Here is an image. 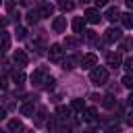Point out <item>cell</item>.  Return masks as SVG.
I'll list each match as a JSON object with an SVG mask.
<instances>
[{
  "instance_id": "obj_1",
  "label": "cell",
  "mask_w": 133,
  "mask_h": 133,
  "mask_svg": "<svg viewBox=\"0 0 133 133\" xmlns=\"http://www.w3.org/2000/svg\"><path fill=\"white\" fill-rule=\"evenodd\" d=\"M89 79H91V83H96V85H104V83L108 81V71H106L104 66H94V69L89 71Z\"/></svg>"
},
{
  "instance_id": "obj_2",
  "label": "cell",
  "mask_w": 133,
  "mask_h": 133,
  "mask_svg": "<svg viewBox=\"0 0 133 133\" xmlns=\"http://www.w3.org/2000/svg\"><path fill=\"white\" fill-rule=\"evenodd\" d=\"M46 77H48V69L46 66H39V69H35L33 73H31V83L33 85H44V81H46Z\"/></svg>"
},
{
  "instance_id": "obj_3",
  "label": "cell",
  "mask_w": 133,
  "mask_h": 133,
  "mask_svg": "<svg viewBox=\"0 0 133 133\" xmlns=\"http://www.w3.org/2000/svg\"><path fill=\"white\" fill-rule=\"evenodd\" d=\"M48 56L52 62H62V46L60 44H52L48 48Z\"/></svg>"
},
{
  "instance_id": "obj_4",
  "label": "cell",
  "mask_w": 133,
  "mask_h": 133,
  "mask_svg": "<svg viewBox=\"0 0 133 133\" xmlns=\"http://www.w3.org/2000/svg\"><path fill=\"white\" fill-rule=\"evenodd\" d=\"M35 112H37V108H35V98H31V100H27V102L21 104V114H23V116H33Z\"/></svg>"
},
{
  "instance_id": "obj_5",
  "label": "cell",
  "mask_w": 133,
  "mask_h": 133,
  "mask_svg": "<svg viewBox=\"0 0 133 133\" xmlns=\"http://www.w3.org/2000/svg\"><path fill=\"white\" fill-rule=\"evenodd\" d=\"M123 37V33H121V29L118 27H110L106 33H104V39L108 42V44H114V42H118Z\"/></svg>"
},
{
  "instance_id": "obj_6",
  "label": "cell",
  "mask_w": 133,
  "mask_h": 133,
  "mask_svg": "<svg viewBox=\"0 0 133 133\" xmlns=\"http://www.w3.org/2000/svg\"><path fill=\"white\" fill-rule=\"evenodd\" d=\"M27 54H25V50H15V54H12V62L21 69V66H27Z\"/></svg>"
},
{
  "instance_id": "obj_7",
  "label": "cell",
  "mask_w": 133,
  "mask_h": 133,
  "mask_svg": "<svg viewBox=\"0 0 133 133\" xmlns=\"http://www.w3.org/2000/svg\"><path fill=\"white\" fill-rule=\"evenodd\" d=\"M106 62H108V66H112V69H118V66L123 64V56H121L118 52H110V54L106 56Z\"/></svg>"
},
{
  "instance_id": "obj_8",
  "label": "cell",
  "mask_w": 133,
  "mask_h": 133,
  "mask_svg": "<svg viewBox=\"0 0 133 133\" xmlns=\"http://www.w3.org/2000/svg\"><path fill=\"white\" fill-rule=\"evenodd\" d=\"M77 64H81V58H77V56H66V58H62V69H64V71H73V69H77Z\"/></svg>"
},
{
  "instance_id": "obj_9",
  "label": "cell",
  "mask_w": 133,
  "mask_h": 133,
  "mask_svg": "<svg viewBox=\"0 0 133 133\" xmlns=\"http://www.w3.org/2000/svg\"><path fill=\"white\" fill-rule=\"evenodd\" d=\"M85 19H87V23L96 25V23H100L102 15H100V10H98V8H87V10H85Z\"/></svg>"
},
{
  "instance_id": "obj_10",
  "label": "cell",
  "mask_w": 133,
  "mask_h": 133,
  "mask_svg": "<svg viewBox=\"0 0 133 133\" xmlns=\"http://www.w3.org/2000/svg\"><path fill=\"white\" fill-rule=\"evenodd\" d=\"M52 29H54L56 33L66 31V17H56V19L52 21Z\"/></svg>"
},
{
  "instance_id": "obj_11",
  "label": "cell",
  "mask_w": 133,
  "mask_h": 133,
  "mask_svg": "<svg viewBox=\"0 0 133 133\" xmlns=\"http://www.w3.org/2000/svg\"><path fill=\"white\" fill-rule=\"evenodd\" d=\"M79 44H81V37H79V35H69V37H64V42H62V46H64L66 50H75Z\"/></svg>"
},
{
  "instance_id": "obj_12",
  "label": "cell",
  "mask_w": 133,
  "mask_h": 133,
  "mask_svg": "<svg viewBox=\"0 0 133 133\" xmlns=\"http://www.w3.org/2000/svg\"><path fill=\"white\" fill-rule=\"evenodd\" d=\"M98 64V56L96 54H85L83 58H81V66L83 69H94Z\"/></svg>"
},
{
  "instance_id": "obj_13",
  "label": "cell",
  "mask_w": 133,
  "mask_h": 133,
  "mask_svg": "<svg viewBox=\"0 0 133 133\" xmlns=\"http://www.w3.org/2000/svg\"><path fill=\"white\" fill-rule=\"evenodd\" d=\"M56 114H58L60 121L69 123V121H71V114H73V108H71V106H69V108H66V106H58V108H56Z\"/></svg>"
},
{
  "instance_id": "obj_14",
  "label": "cell",
  "mask_w": 133,
  "mask_h": 133,
  "mask_svg": "<svg viewBox=\"0 0 133 133\" xmlns=\"http://www.w3.org/2000/svg\"><path fill=\"white\" fill-rule=\"evenodd\" d=\"M81 118H83L85 123H94V121L98 118L96 108H83V110H81Z\"/></svg>"
},
{
  "instance_id": "obj_15",
  "label": "cell",
  "mask_w": 133,
  "mask_h": 133,
  "mask_svg": "<svg viewBox=\"0 0 133 133\" xmlns=\"http://www.w3.org/2000/svg\"><path fill=\"white\" fill-rule=\"evenodd\" d=\"M85 23H87V19H85V17H77V19L73 21V31H75V33H83Z\"/></svg>"
},
{
  "instance_id": "obj_16",
  "label": "cell",
  "mask_w": 133,
  "mask_h": 133,
  "mask_svg": "<svg viewBox=\"0 0 133 133\" xmlns=\"http://www.w3.org/2000/svg\"><path fill=\"white\" fill-rule=\"evenodd\" d=\"M37 10H39V15H42V17H52V15H54V6H52L50 2H44Z\"/></svg>"
},
{
  "instance_id": "obj_17",
  "label": "cell",
  "mask_w": 133,
  "mask_h": 133,
  "mask_svg": "<svg viewBox=\"0 0 133 133\" xmlns=\"http://www.w3.org/2000/svg\"><path fill=\"white\" fill-rule=\"evenodd\" d=\"M104 17H106L108 21H116V19H121V10H118L116 6H110V8L104 12Z\"/></svg>"
},
{
  "instance_id": "obj_18",
  "label": "cell",
  "mask_w": 133,
  "mask_h": 133,
  "mask_svg": "<svg viewBox=\"0 0 133 133\" xmlns=\"http://www.w3.org/2000/svg\"><path fill=\"white\" fill-rule=\"evenodd\" d=\"M25 17H27V23H29V25H35V23H37V21L42 19L39 10H29V12L25 15Z\"/></svg>"
},
{
  "instance_id": "obj_19",
  "label": "cell",
  "mask_w": 133,
  "mask_h": 133,
  "mask_svg": "<svg viewBox=\"0 0 133 133\" xmlns=\"http://www.w3.org/2000/svg\"><path fill=\"white\" fill-rule=\"evenodd\" d=\"M102 106H104V108H116V100H114V96H112V94L104 96V98H102Z\"/></svg>"
},
{
  "instance_id": "obj_20",
  "label": "cell",
  "mask_w": 133,
  "mask_h": 133,
  "mask_svg": "<svg viewBox=\"0 0 133 133\" xmlns=\"http://www.w3.org/2000/svg\"><path fill=\"white\" fill-rule=\"evenodd\" d=\"M46 123V108L44 106H39L37 108V112H35V125L39 127V125H44Z\"/></svg>"
},
{
  "instance_id": "obj_21",
  "label": "cell",
  "mask_w": 133,
  "mask_h": 133,
  "mask_svg": "<svg viewBox=\"0 0 133 133\" xmlns=\"http://www.w3.org/2000/svg\"><path fill=\"white\" fill-rule=\"evenodd\" d=\"M121 23H123L127 29H133V12H125V15H121Z\"/></svg>"
},
{
  "instance_id": "obj_22",
  "label": "cell",
  "mask_w": 133,
  "mask_h": 133,
  "mask_svg": "<svg viewBox=\"0 0 133 133\" xmlns=\"http://www.w3.org/2000/svg\"><path fill=\"white\" fill-rule=\"evenodd\" d=\"M71 108H73L75 112H81V110L85 108V104H83L81 98H73V100H71Z\"/></svg>"
},
{
  "instance_id": "obj_23",
  "label": "cell",
  "mask_w": 133,
  "mask_h": 133,
  "mask_svg": "<svg viewBox=\"0 0 133 133\" xmlns=\"http://www.w3.org/2000/svg\"><path fill=\"white\" fill-rule=\"evenodd\" d=\"M8 131H23V123L19 118H10L8 121Z\"/></svg>"
},
{
  "instance_id": "obj_24",
  "label": "cell",
  "mask_w": 133,
  "mask_h": 133,
  "mask_svg": "<svg viewBox=\"0 0 133 133\" xmlns=\"http://www.w3.org/2000/svg\"><path fill=\"white\" fill-rule=\"evenodd\" d=\"M46 125H48V131H50V133H56V131H58V116H50Z\"/></svg>"
},
{
  "instance_id": "obj_25",
  "label": "cell",
  "mask_w": 133,
  "mask_h": 133,
  "mask_svg": "<svg viewBox=\"0 0 133 133\" xmlns=\"http://www.w3.org/2000/svg\"><path fill=\"white\" fill-rule=\"evenodd\" d=\"M12 81H15L17 85H23V81H25V73H23V71H15V73H12Z\"/></svg>"
},
{
  "instance_id": "obj_26",
  "label": "cell",
  "mask_w": 133,
  "mask_h": 133,
  "mask_svg": "<svg viewBox=\"0 0 133 133\" xmlns=\"http://www.w3.org/2000/svg\"><path fill=\"white\" fill-rule=\"evenodd\" d=\"M6 50H10V35L4 31L2 33V52H6Z\"/></svg>"
},
{
  "instance_id": "obj_27",
  "label": "cell",
  "mask_w": 133,
  "mask_h": 133,
  "mask_svg": "<svg viewBox=\"0 0 133 133\" xmlns=\"http://www.w3.org/2000/svg\"><path fill=\"white\" fill-rule=\"evenodd\" d=\"M73 8H75V4H73L71 0H60V10L69 12V10H73Z\"/></svg>"
},
{
  "instance_id": "obj_28",
  "label": "cell",
  "mask_w": 133,
  "mask_h": 133,
  "mask_svg": "<svg viewBox=\"0 0 133 133\" xmlns=\"http://www.w3.org/2000/svg\"><path fill=\"white\" fill-rule=\"evenodd\" d=\"M54 83H56V79H54V77H50V75H48V77H46V81H44V85H42V87H44V89H48V91H50V89H52V87H54Z\"/></svg>"
},
{
  "instance_id": "obj_29",
  "label": "cell",
  "mask_w": 133,
  "mask_h": 133,
  "mask_svg": "<svg viewBox=\"0 0 133 133\" xmlns=\"http://www.w3.org/2000/svg\"><path fill=\"white\" fill-rule=\"evenodd\" d=\"M31 50H35V54H44V44L37 39V42H33V44H31Z\"/></svg>"
},
{
  "instance_id": "obj_30",
  "label": "cell",
  "mask_w": 133,
  "mask_h": 133,
  "mask_svg": "<svg viewBox=\"0 0 133 133\" xmlns=\"http://www.w3.org/2000/svg\"><path fill=\"white\" fill-rule=\"evenodd\" d=\"M15 33H17V39H25V37H27V29H25V27H17Z\"/></svg>"
},
{
  "instance_id": "obj_31",
  "label": "cell",
  "mask_w": 133,
  "mask_h": 133,
  "mask_svg": "<svg viewBox=\"0 0 133 133\" xmlns=\"http://www.w3.org/2000/svg\"><path fill=\"white\" fill-rule=\"evenodd\" d=\"M123 85H125V87H133V75H131V73L123 77Z\"/></svg>"
},
{
  "instance_id": "obj_32",
  "label": "cell",
  "mask_w": 133,
  "mask_h": 133,
  "mask_svg": "<svg viewBox=\"0 0 133 133\" xmlns=\"http://www.w3.org/2000/svg\"><path fill=\"white\" fill-rule=\"evenodd\" d=\"M123 64H125V69H127V71H133V56L125 58V62H123Z\"/></svg>"
},
{
  "instance_id": "obj_33",
  "label": "cell",
  "mask_w": 133,
  "mask_h": 133,
  "mask_svg": "<svg viewBox=\"0 0 133 133\" xmlns=\"http://www.w3.org/2000/svg\"><path fill=\"white\" fill-rule=\"evenodd\" d=\"M106 133H121V127H110Z\"/></svg>"
},
{
  "instance_id": "obj_34",
  "label": "cell",
  "mask_w": 133,
  "mask_h": 133,
  "mask_svg": "<svg viewBox=\"0 0 133 133\" xmlns=\"http://www.w3.org/2000/svg\"><path fill=\"white\" fill-rule=\"evenodd\" d=\"M94 2H96V6L100 8V6H106V2H108V0H94Z\"/></svg>"
},
{
  "instance_id": "obj_35",
  "label": "cell",
  "mask_w": 133,
  "mask_h": 133,
  "mask_svg": "<svg viewBox=\"0 0 133 133\" xmlns=\"http://www.w3.org/2000/svg\"><path fill=\"white\" fill-rule=\"evenodd\" d=\"M127 125H131V127H133V112H129V114H127Z\"/></svg>"
},
{
  "instance_id": "obj_36",
  "label": "cell",
  "mask_w": 133,
  "mask_h": 133,
  "mask_svg": "<svg viewBox=\"0 0 133 133\" xmlns=\"http://www.w3.org/2000/svg\"><path fill=\"white\" fill-rule=\"evenodd\" d=\"M127 104H129V106H133V94H129V98H127Z\"/></svg>"
},
{
  "instance_id": "obj_37",
  "label": "cell",
  "mask_w": 133,
  "mask_h": 133,
  "mask_svg": "<svg viewBox=\"0 0 133 133\" xmlns=\"http://www.w3.org/2000/svg\"><path fill=\"white\" fill-rule=\"evenodd\" d=\"M125 4H127V6L131 8V10H133V0H125Z\"/></svg>"
},
{
  "instance_id": "obj_38",
  "label": "cell",
  "mask_w": 133,
  "mask_h": 133,
  "mask_svg": "<svg viewBox=\"0 0 133 133\" xmlns=\"http://www.w3.org/2000/svg\"><path fill=\"white\" fill-rule=\"evenodd\" d=\"M62 133H71V129H69V127L64 125V127H62Z\"/></svg>"
},
{
  "instance_id": "obj_39",
  "label": "cell",
  "mask_w": 133,
  "mask_h": 133,
  "mask_svg": "<svg viewBox=\"0 0 133 133\" xmlns=\"http://www.w3.org/2000/svg\"><path fill=\"white\" fill-rule=\"evenodd\" d=\"M83 133H96V129H85Z\"/></svg>"
},
{
  "instance_id": "obj_40",
  "label": "cell",
  "mask_w": 133,
  "mask_h": 133,
  "mask_svg": "<svg viewBox=\"0 0 133 133\" xmlns=\"http://www.w3.org/2000/svg\"><path fill=\"white\" fill-rule=\"evenodd\" d=\"M33 0H21V4H31Z\"/></svg>"
},
{
  "instance_id": "obj_41",
  "label": "cell",
  "mask_w": 133,
  "mask_h": 133,
  "mask_svg": "<svg viewBox=\"0 0 133 133\" xmlns=\"http://www.w3.org/2000/svg\"><path fill=\"white\" fill-rule=\"evenodd\" d=\"M79 2H81V4H83V2H89V0H79Z\"/></svg>"
},
{
  "instance_id": "obj_42",
  "label": "cell",
  "mask_w": 133,
  "mask_h": 133,
  "mask_svg": "<svg viewBox=\"0 0 133 133\" xmlns=\"http://www.w3.org/2000/svg\"><path fill=\"white\" fill-rule=\"evenodd\" d=\"M131 46H133V42H131Z\"/></svg>"
}]
</instances>
